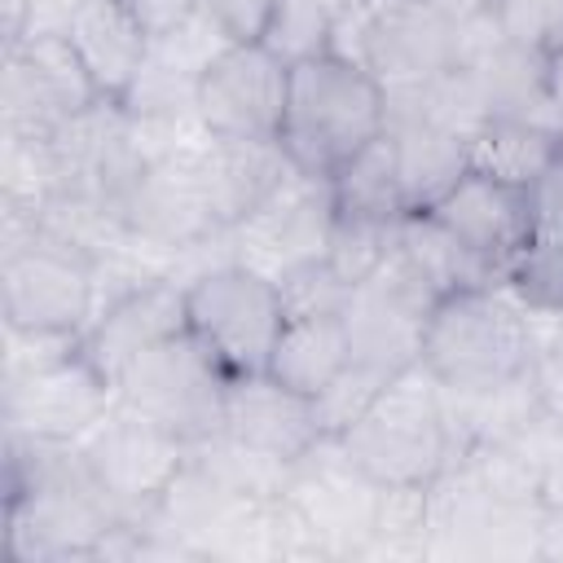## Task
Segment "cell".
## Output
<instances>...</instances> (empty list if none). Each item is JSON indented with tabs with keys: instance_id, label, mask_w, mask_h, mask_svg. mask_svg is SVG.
I'll use <instances>...</instances> for the list:
<instances>
[{
	"instance_id": "cell-1",
	"label": "cell",
	"mask_w": 563,
	"mask_h": 563,
	"mask_svg": "<svg viewBox=\"0 0 563 563\" xmlns=\"http://www.w3.org/2000/svg\"><path fill=\"white\" fill-rule=\"evenodd\" d=\"M123 528H132V519L92 475L75 440H26L4 431L9 563L110 559V545Z\"/></svg>"
},
{
	"instance_id": "cell-2",
	"label": "cell",
	"mask_w": 563,
	"mask_h": 563,
	"mask_svg": "<svg viewBox=\"0 0 563 563\" xmlns=\"http://www.w3.org/2000/svg\"><path fill=\"white\" fill-rule=\"evenodd\" d=\"M387 88L343 53H317L290 66L282 150L308 176L343 172L369 141L383 136Z\"/></svg>"
},
{
	"instance_id": "cell-3",
	"label": "cell",
	"mask_w": 563,
	"mask_h": 563,
	"mask_svg": "<svg viewBox=\"0 0 563 563\" xmlns=\"http://www.w3.org/2000/svg\"><path fill=\"white\" fill-rule=\"evenodd\" d=\"M532 312L506 286L444 295L422 330V365L444 391H497L532 369Z\"/></svg>"
},
{
	"instance_id": "cell-4",
	"label": "cell",
	"mask_w": 563,
	"mask_h": 563,
	"mask_svg": "<svg viewBox=\"0 0 563 563\" xmlns=\"http://www.w3.org/2000/svg\"><path fill=\"white\" fill-rule=\"evenodd\" d=\"M97 312V255L44 229L35 211H0V317L18 330L79 334Z\"/></svg>"
},
{
	"instance_id": "cell-5",
	"label": "cell",
	"mask_w": 563,
	"mask_h": 563,
	"mask_svg": "<svg viewBox=\"0 0 563 563\" xmlns=\"http://www.w3.org/2000/svg\"><path fill=\"white\" fill-rule=\"evenodd\" d=\"M339 440L374 484H431L453 457L440 383L422 361L400 369Z\"/></svg>"
},
{
	"instance_id": "cell-6",
	"label": "cell",
	"mask_w": 563,
	"mask_h": 563,
	"mask_svg": "<svg viewBox=\"0 0 563 563\" xmlns=\"http://www.w3.org/2000/svg\"><path fill=\"white\" fill-rule=\"evenodd\" d=\"M453 0H347L334 26V53L361 62L383 88L427 84L457 53Z\"/></svg>"
},
{
	"instance_id": "cell-7",
	"label": "cell",
	"mask_w": 563,
	"mask_h": 563,
	"mask_svg": "<svg viewBox=\"0 0 563 563\" xmlns=\"http://www.w3.org/2000/svg\"><path fill=\"white\" fill-rule=\"evenodd\" d=\"M282 325V286L242 260L211 264L185 282V330L220 361L229 378L264 374Z\"/></svg>"
},
{
	"instance_id": "cell-8",
	"label": "cell",
	"mask_w": 563,
	"mask_h": 563,
	"mask_svg": "<svg viewBox=\"0 0 563 563\" xmlns=\"http://www.w3.org/2000/svg\"><path fill=\"white\" fill-rule=\"evenodd\" d=\"M229 374L220 361L189 334H172L141 352L114 383L119 400L132 405L136 413L154 418L185 444H202L216 431H224V396H229Z\"/></svg>"
},
{
	"instance_id": "cell-9",
	"label": "cell",
	"mask_w": 563,
	"mask_h": 563,
	"mask_svg": "<svg viewBox=\"0 0 563 563\" xmlns=\"http://www.w3.org/2000/svg\"><path fill=\"white\" fill-rule=\"evenodd\" d=\"M119 224L132 242L172 260V273H176L180 255H189L224 233L216 202L207 194L202 167H198V141L145 158L141 176L132 180V189L123 198Z\"/></svg>"
},
{
	"instance_id": "cell-10",
	"label": "cell",
	"mask_w": 563,
	"mask_h": 563,
	"mask_svg": "<svg viewBox=\"0 0 563 563\" xmlns=\"http://www.w3.org/2000/svg\"><path fill=\"white\" fill-rule=\"evenodd\" d=\"M334 238V185L325 176L290 172L282 189L229 229L233 260L260 268L277 286L330 255Z\"/></svg>"
},
{
	"instance_id": "cell-11",
	"label": "cell",
	"mask_w": 563,
	"mask_h": 563,
	"mask_svg": "<svg viewBox=\"0 0 563 563\" xmlns=\"http://www.w3.org/2000/svg\"><path fill=\"white\" fill-rule=\"evenodd\" d=\"M92 466V475L106 484V493L123 506L132 523L150 515V506L167 493V484L189 462V449L180 435L158 427L154 418L136 413L114 396V405L75 440Z\"/></svg>"
},
{
	"instance_id": "cell-12",
	"label": "cell",
	"mask_w": 563,
	"mask_h": 563,
	"mask_svg": "<svg viewBox=\"0 0 563 563\" xmlns=\"http://www.w3.org/2000/svg\"><path fill=\"white\" fill-rule=\"evenodd\" d=\"M101 101L66 35H26L0 62V132L53 136Z\"/></svg>"
},
{
	"instance_id": "cell-13",
	"label": "cell",
	"mask_w": 563,
	"mask_h": 563,
	"mask_svg": "<svg viewBox=\"0 0 563 563\" xmlns=\"http://www.w3.org/2000/svg\"><path fill=\"white\" fill-rule=\"evenodd\" d=\"M286 92L290 66L264 40H233L198 79V119L211 136L277 141Z\"/></svg>"
},
{
	"instance_id": "cell-14",
	"label": "cell",
	"mask_w": 563,
	"mask_h": 563,
	"mask_svg": "<svg viewBox=\"0 0 563 563\" xmlns=\"http://www.w3.org/2000/svg\"><path fill=\"white\" fill-rule=\"evenodd\" d=\"M378 488L343 449L339 435H321L286 479V497L308 515L330 559H361L374 532Z\"/></svg>"
},
{
	"instance_id": "cell-15",
	"label": "cell",
	"mask_w": 563,
	"mask_h": 563,
	"mask_svg": "<svg viewBox=\"0 0 563 563\" xmlns=\"http://www.w3.org/2000/svg\"><path fill=\"white\" fill-rule=\"evenodd\" d=\"M114 383L84 352H75L44 369L0 378V422L26 440H79L114 405Z\"/></svg>"
},
{
	"instance_id": "cell-16",
	"label": "cell",
	"mask_w": 563,
	"mask_h": 563,
	"mask_svg": "<svg viewBox=\"0 0 563 563\" xmlns=\"http://www.w3.org/2000/svg\"><path fill=\"white\" fill-rule=\"evenodd\" d=\"M462 246H471L484 264L497 268V277H506L510 260L537 238L541 220H537V198L532 189H515L501 185L493 176L479 172H462V180L435 202L427 207Z\"/></svg>"
},
{
	"instance_id": "cell-17",
	"label": "cell",
	"mask_w": 563,
	"mask_h": 563,
	"mask_svg": "<svg viewBox=\"0 0 563 563\" xmlns=\"http://www.w3.org/2000/svg\"><path fill=\"white\" fill-rule=\"evenodd\" d=\"M391 150H396V167H400V185H405V202L409 211H427L435 207L466 172V141L444 128L435 114H427L418 88H387V123H383Z\"/></svg>"
},
{
	"instance_id": "cell-18",
	"label": "cell",
	"mask_w": 563,
	"mask_h": 563,
	"mask_svg": "<svg viewBox=\"0 0 563 563\" xmlns=\"http://www.w3.org/2000/svg\"><path fill=\"white\" fill-rule=\"evenodd\" d=\"M224 435L238 444L277 457V462H299L325 431L317 418V400L277 383L268 369L264 374H242L229 383L224 396Z\"/></svg>"
},
{
	"instance_id": "cell-19",
	"label": "cell",
	"mask_w": 563,
	"mask_h": 563,
	"mask_svg": "<svg viewBox=\"0 0 563 563\" xmlns=\"http://www.w3.org/2000/svg\"><path fill=\"white\" fill-rule=\"evenodd\" d=\"M180 330H185V286L176 277H154V282L136 286L132 295H123L119 303H110L106 312H97L79 339V352L110 383H119V374L141 352H150L154 343H163Z\"/></svg>"
},
{
	"instance_id": "cell-20",
	"label": "cell",
	"mask_w": 563,
	"mask_h": 563,
	"mask_svg": "<svg viewBox=\"0 0 563 563\" xmlns=\"http://www.w3.org/2000/svg\"><path fill=\"white\" fill-rule=\"evenodd\" d=\"M198 167L207 180V194L216 202V216L224 229L242 224L255 207H264L282 180L295 172L282 141L260 136H202L198 141Z\"/></svg>"
},
{
	"instance_id": "cell-21",
	"label": "cell",
	"mask_w": 563,
	"mask_h": 563,
	"mask_svg": "<svg viewBox=\"0 0 563 563\" xmlns=\"http://www.w3.org/2000/svg\"><path fill=\"white\" fill-rule=\"evenodd\" d=\"M62 35L79 53V62H84L88 79L97 84L101 101H123L132 79L145 66V53H150V35L123 9V0H88Z\"/></svg>"
},
{
	"instance_id": "cell-22",
	"label": "cell",
	"mask_w": 563,
	"mask_h": 563,
	"mask_svg": "<svg viewBox=\"0 0 563 563\" xmlns=\"http://www.w3.org/2000/svg\"><path fill=\"white\" fill-rule=\"evenodd\" d=\"M563 163V132L541 119H484L466 141V172L537 189Z\"/></svg>"
},
{
	"instance_id": "cell-23",
	"label": "cell",
	"mask_w": 563,
	"mask_h": 563,
	"mask_svg": "<svg viewBox=\"0 0 563 563\" xmlns=\"http://www.w3.org/2000/svg\"><path fill=\"white\" fill-rule=\"evenodd\" d=\"M352 361L343 312H290L277 347L268 356V374L303 396H321Z\"/></svg>"
},
{
	"instance_id": "cell-24",
	"label": "cell",
	"mask_w": 563,
	"mask_h": 563,
	"mask_svg": "<svg viewBox=\"0 0 563 563\" xmlns=\"http://www.w3.org/2000/svg\"><path fill=\"white\" fill-rule=\"evenodd\" d=\"M396 242L409 251V260L431 277V286L444 295L453 290H471V286H501L497 268L484 264L471 246H462L431 211H409L396 224Z\"/></svg>"
},
{
	"instance_id": "cell-25",
	"label": "cell",
	"mask_w": 563,
	"mask_h": 563,
	"mask_svg": "<svg viewBox=\"0 0 563 563\" xmlns=\"http://www.w3.org/2000/svg\"><path fill=\"white\" fill-rule=\"evenodd\" d=\"M330 185H334L339 216H361V220H378V224H396L409 216L396 150H391L387 132L378 141H369L343 172H334Z\"/></svg>"
},
{
	"instance_id": "cell-26",
	"label": "cell",
	"mask_w": 563,
	"mask_h": 563,
	"mask_svg": "<svg viewBox=\"0 0 563 563\" xmlns=\"http://www.w3.org/2000/svg\"><path fill=\"white\" fill-rule=\"evenodd\" d=\"M347 0H273V13L264 22V44L286 62H303L334 48V26Z\"/></svg>"
},
{
	"instance_id": "cell-27",
	"label": "cell",
	"mask_w": 563,
	"mask_h": 563,
	"mask_svg": "<svg viewBox=\"0 0 563 563\" xmlns=\"http://www.w3.org/2000/svg\"><path fill=\"white\" fill-rule=\"evenodd\" d=\"M427 484H383L378 488V510H374V532L361 559H383V554H405L418 559L427 554Z\"/></svg>"
},
{
	"instance_id": "cell-28",
	"label": "cell",
	"mask_w": 563,
	"mask_h": 563,
	"mask_svg": "<svg viewBox=\"0 0 563 563\" xmlns=\"http://www.w3.org/2000/svg\"><path fill=\"white\" fill-rule=\"evenodd\" d=\"M501 286L528 312H563V229H537V238L510 260Z\"/></svg>"
},
{
	"instance_id": "cell-29",
	"label": "cell",
	"mask_w": 563,
	"mask_h": 563,
	"mask_svg": "<svg viewBox=\"0 0 563 563\" xmlns=\"http://www.w3.org/2000/svg\"><path fill=\"white\" fill-rule=\"evenodd\" d=\"M400 224V220H396ZM396 224H378V220H361V216H339L334 211V238H330V255L325 264L347 282L361 286L391 251L396 242Z\"/></svg>"
},
{
	"instance_id": "cell-30",
	"label": "cell",
	"mask_w": 563,
	"mask_h": 563,
	"mask_svg": "<svg viewBox=\"0 0 563 563\" xmlns=\"http://www.w3.org/2000/svg\"><path fill=\"white\" fill-rule=\"evenodd\" d=\"M497 31L523 48L550 53L563 44V0H484Z\"/></svg>"
},
{
	"instance_id": "cell-31",
	"label": "cell",
	"mask_w": 563,
	"mask_h": 563,
	"mask_svg": "<svg viewBox=\"0 0 563 563\" xmlns=\"http://www.w3.org/2000/svg\"><path fill=\"white\" fill-rule=\"evenodd\" d=\"M391 378H378L374 369H361V365H352L347 361V369L317 396V418H321V431L325 435H343L365 409H369V400L387 387Z\"/></svg>"
},
{
	"instance_id": "cell-32",
	"label": "cell",
	"mask_w": 563,
	"mask_h": 563,
	"mask_svg": "<svg viewBox=\"0 0 563 563\" xmlns=\"http://www.w3.org/2000/svg\"><path fill=\"white\" fill-rule=\"evenodd\" d=\"M347 295H352V286H347V282H343L325 260L282 282L286 317H290V312H343Z\"/></svg>"
},
{
	"instance_id": "cell-33",
	"label": "cell",
	"mask_w": 563,
	"mask_h": 563,
	"mask_svg": "<svg viewBox=\"0 0 563 563\" xmlns=\"http://www.w3.org/2000/svg\"><path fill=\"white\" fill-rule=\"evenodd\" d=\"M202 9L216 13L233 40H260L273 13V0H202Z\"/></svg>"
},
{
	"instance_id": "cell-34",
	"label": "cell",
	"mask_w": 563,
	"mask_h": 563,
	"mask_svg": "<svg viewBox=\"0 0 563 563\" xmlns=\"http://www.w3.org/2000/svg\"><path fill=\"white\" fill-rule=\"evenodd\" d=\"M123 9L145 26V35L154 40V35H167V31H176L180 22H189L198 9H202V0H123Z\"/></svg>"
},
{
	"instance_id": "cell-35",
	"label": "cell",
	"mask_w": 563,
	"mask_h": 563,
	"mask_svg": "<svg viewBox=\"0 0 563 563\" xmlns=\"http://www.w3.org/2000/svg\"><path fill=\"white\" fill-rule=\"evenodd\" d=\"M88 0H26V35H62ZM22 35V40H26Z\"/></svg>"
},
{
	"instance_id": "cell-36",
	"label": "cell",
	"mask_w": 563,
	"mask_h": 563,
	"mask_svg": "<svg viewBox=\"0 0 563 563\" xmlns=\"http://www.w3.org/2000/svg\"><path fill=\"white\" fill-rule=\"evenodd\" d=\"M532 198H537V220H541V229H563V163L532 189Z\"/></svg>"
},
{
	"instance_id": "cell-37",
	"label": "cell",
	"mask_w": 563,
	"mask_h": 563,
	"mask_svg": "<svg viewBox=\"0 0 563 563\" xmlns=\"http://www.w3.org/2000/svg\"><path fill=\"white\" fill-rule=\"evenodd\" d=\"M541 510L563 515V449L541 462Z\"/></svg>"
},
{
	"instance_id": "cell-38",
	"label": "cell",
	"mask_w": 563,
	"mask_h": 563,
	"mask_svg": "<svg viewBox=\"0 0 563 563\" xmlns=\"http://www.w3.org/2000/svg\"><path fill=\"white\" fill-rule=\"evenodd\" d=\"M545 92H550V119L563 132V44L545 53Z\"/></svg>"
},
{
	"instance_id": "cell-39",
	"label": "cell",
	"mask_w": 563,
	"mask_h": 563,
	"mask_svg": "<svg viewBox=\"0 0 563 563\" xmlns=\"http://www.w3.org/2000/svg\"><path fill=\"white\" fill-rule=\"evenodd\" d=\"M537 559H563V515H545V519H541Z\"/></svg>"
},
{
	"instance_id": "cell-40",
	"label": "cell",
	"mask_w": 563,
	"mask_h": 563,
	"mask_svg": "<svg viewBox=\"0 0 563 563\" xmlns=\"http://www.w3.org/2000/svg\"><path fill=\"white\" fill-rule=\"evenodd\" d=\"M453 4H462V9H471V4H484V0H453Z\"/></svg>"
}]
</instances>
